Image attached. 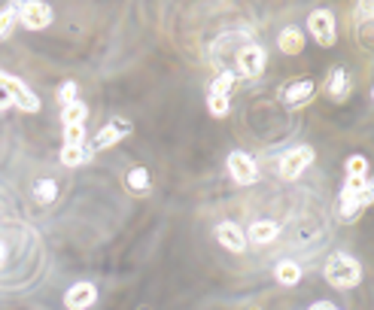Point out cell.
<instances>
[{
	"instance_id": "obj_28",
	"label": "cell",
	"mask_w": 374,
	"mask_h": 310,
	"mask_svg": "<svg viewBox=\"0 0 374 310\" xmlns=\"http://www.w3.org/2000/svg\"><path fill=\"white\" fill-rule=\"evenodd\" d=\"M0 259H4V246H0Z\"/></svg>"
},
{
	"instance_id": "obj_10",
	"label": "cell",
	"mask_w": 374,
	"mask_h": 310,
	"mask_svg": "<svg viewBox=\"0 0 374 310\" xmlns=\"http://www.w3.org/2000/svg\"><path fill=\"white\" fill-rule=\"evenodd\" d=\"M314 91H316V86L310 79H295L292 86H286L280 91V97H283V104L286 107H305L310 97H314Z\"/></svg>"
},
{
	"instance_id": "obj_3",
	"label": "cell",
	"mask_w": 374,
	"mask_h": 310,
	"mask_svg": "<svg viewBox=\"0 0 374 310\" xmlns=\"http://www.w3.org/2000/svg\"><path fill=\"white\" fill-rule=\"evenodd\" d=\"M0 82L6 86L9 97H13V104L18 109H25V113H40V97H36L22 79H15V76H9V73L0 70Z\"/></svg>"
},
{
	"instance_id": "obj_27",
	"label": "cell",
	"mask_w": 374,
	"mask_h": 310,
	"mask_svg": "<svg viewBox=\"0 0 374 310\" xmlns=\"http://www.w3.org/2000/svg\"><path fill=\"white\" fill-rule=\"evenodd\" d=\"M310 310H335L332 304H328V301H316V304L314 307H310Z\"/></svg>"
},
{
	"instance_id": "obj_21",
	"label": "cell",
	"mask_w": 374,
	"mask_h": 310,
	"mask_svg": "<svg viewBox=\"0 0 374 310\" xmlns=\"http://www.w3.org/2000/svg\"><path fill=\"white\" fill-rule=\"evenodd\" d=\"M128 189H131V191H146V189H149V173H146L143 168H131V170H128Z\"/></svg>"
},
{
	"instance_id": "obj_2",
	"label": "cell",
	"mask_w": 374,
	"mask_h": 310,
	"mask_svg": "<svg viewBox=\"0 0 374 310\" xmlns=\"http://www.w3.org/2000/svg\"><path fill=\"white\" fill-rule=\"evenodd\" d=\"M307 31L310 36L323 46V49H332L335 40H338V31H335V15L328 9H314L307 18Z\"/></svg>"
},
{
	"instance_id": "obj_16",
	"label": "cell",
	"mask_w": 374,
	"mask_h": 310,
	"mask_svg": "<svg viewBox=\"0 0 374 310\" xmlns=\"http://www.w3.org/2000/svg\"><path fill=\"white\" fill-rule=\"evenodd\" d=\"M86 159H88L86 146H64V149H61V164H64V168H79Z\"/></svg>"
},
{
	"instance_id": "obj_4",
	"label": "cell",
	"mask_w": 374,
	"mask_h": 310,
	"mask_svg": "<svg viewBox=\"0 0 374 310\" xmlns=\"http://www.w3.org/2000/svg\"><path fill=\"white\" fill-rule=\"evenodd\" d=\"M18 22L31 31H43V27L52 25V6L49 4H36V0H25V4L15 6Z\"/></svg>"
},
{
	"instance_id": "obj_20",
	"label": "cell",
	"mask_w": 374,
	"mask_h": 310,
	"mask_svg": "<svg viewBox=\"0 0 374 310\" xmlns=\"http://www.w3.org/2000/svg\"><path fill=\"white\" fill-rule=\"evenodd\" d=\"M15 22H18V13H15V6H4V9H0V40H6V36L13 34Z\"/></svg>"
},
{
	"instance_id": "obj_25",
	"label": "cell",
	"mask_w": 374,
	"mask_h": 310,
	"mask_svg": "<svg viewBox=\"0 0 374 310\" xmlns=\"http://www.w3.org/2000/svg\"><path fill=\"white\" fill-rule=\"evenodd\" d=\"M58 100H61V107L73 104V100H76V82H64L58 88Z\"/></svg>"
},
{
	"instance_id": "obj_1",
	"label": "cell",
	"mask_w": 374,
	"mask_h": 310,
	"mask_svg": "<svg viewBox=\"0 0 374 310\" xmlns=\"http://www.w3.org/2000/svg\"><path fill=\"white\" fill-rule=\"evenodd\" d=\"M326 280L332 283L335 289H353V286H359V280H362V268L353 255L332 252L326 262Z\"/></svg>"
},
{
	"instance_id": "obj_5",
	"label": "cell",
	"mask_w": 374,
	"mask_h": 310,
	"mask_svg": "<svg viewBox=\"0 0 374 310\" xmlns=\"http://www.w3.org/2000/svg\"><path fill=\"white\" fill-rule=\"evenodd\" d=\"M310 161H314V149H310V146H295L292 152L283 155V161H280V177H283V180H298L301 173L307 170Z\"/></svg>"
},
{
	"instance_id": "obj_9",
	"label": "cell",
	"mask_w": 374,
	"mask_h": 310,
	"mask_svg": "<svg viewBox=\"0 0 374 310\" xmlns=\"http://www.w3.org/2000/svg\"><path fill=\"white\" fill-rule=\"evenodd\" d=\"M131 134V125L125 122V119H113L109 125H104L95 137V149H109V146H116L122 137Z\"/></svg>"
},
{
	"instance_id": "obj_26",
	"label": "cell",
	"mask_w": 374,
	"mask_h": 310,
	"mask_svg": "<svg viewBox=\"0 0 374 310\" xmlns=\"http://www.w3.org/2000/svg\"><path fill=\"white\" fill-rule=\"evenodd\" d=\"M13 107V97H9V91H6V86L0 82V109H9Z\"/></svg>"
},
{
	"instance_id": "obj_13",
	"label": "cell",
	"mask_w": 374,
	"mask_h": 310,
	"mask_svg": "<svg viewBox=\"0 0 374 310\" xmlns=\"http://www.w3.org/2000/svg\"><path fill=\"white\" fill-rule=\"evenodd\" d=\"M277 46L286 55H298L305 49V34H301V27H283V34L277 36Z\"/></svg>"
},
{
	"instance_id": "obj_6",
	"label": "cell",
	"mask_w": 374,
	"mask_h": 310,
	"mask_svg": "<svg viewBox=\"0 0 374 310\" xmlns=\"http://www.w3.org/2000/svg\"><path fill=\"white\" fill-rule=\"evenodd\" d=\"M228 173L237 186H253L259 180V170H255V161L246 152H232L228 155Z\"/></svg>"
},
{
	"instance_id": "obj_24",
	"label": "cell",
	"mask_w": 374,
	"mask_h": 310,
	"mask_svg": "<svg viewBox=\"0 0 374 310\" xmlns=\"http://www.w3.org/2000/svg\"><path fill=\"white\" fill-rule=\"evenodd\" d=\"M86 140V128L82 125H67L64 128V146H82Z\"/></svg>"
},
{
	"instance_id": "obj_17",
	"label": "cell",
	"mask_w": 374,
	"mask_h": 310,
	"mask_svg": "<svg viewBox=\"0 0 374 310\" xmlns=\"http://www.w3.org/2000/svg\"><path fill=\"white\" fill-rule=\"evenodd\" d=\"M34 195L40 204H52V201L58 198V186H55V180H40L34 186Z\"/></svg>"
},
{
	"instance_id": "obj_12",
	"label": "cell",
	"mask_w": 374,
	"mask_h": 310,
	"mask_svg": "<svg viewBox=\"0 0 374 310\" xmlns=\"http://www.w3.org/2000/svg\"><path fill=\"white\" fill-rule=\"evenodd\" d=\"M277 234H280V225H277V222H271V219H262V222H253V225H250V231H246L243 237H250V241H253L255 246H262V243H271Z\"/></svg>"
},
{
	"instance_id": "obj_14",
	"label": "cell",
	"mask_w": 374,
	"mask_h": 310,
	"mask_svg": "<svg viewBox=\"0 0 374 310\" xmlns=\"http://www.w3.org/2000/svg\"><path fill=\"white\" fill-rule=\"evenodd\" d=\"M274 277H277L280 286H295L301 280V268L295 262H277V268H274Z\"/></svg>"
},
{
	"instance_id": "obj_8",
	"label": "cell",
	"mask_w": 374,
	"mask_h": 310,
	"mask_svg": "<svg viewBox=\"0 0 374 310\" xmlns=\"http://www.w3.org/2000/svg\"><path fill=\"white\" fill-rule=\"evenodd\" d=\"M98 301V289L91 283H73V286L64 292V307L67 310H88Z\"/></svg>"
},
{
	"instance_id": "obj_11",
	"label": "cell",
	"mask_w": 374,
	"mask_h": 310,
	"mask_svg": "<svg viewBox=\"0 0 374 310\" xmlns=\"http://www.w3.org/2000/svg\"><path fill=\"white\" fill-rule=\"evenodd\" d=\"M216 241L225 246V250H232V252H243L246 250V237L243 231L237 228L234 222H222L216 228Z\"/></svg>"
},
{
	"instance_id": "obj_15",
	"label": "cell",
	"mask_w": 374,
	"mask_h": 310,
	"mask_svg": "<svg viewBox=\"0 0 374 310\" xmlns=\"http://www.w3.org/2000/svg\"><path fill=\"white\" fill-rule=\"evenodd\" d=\"M86 116H88V107L82 104V100H73V104L61 107V122H64V128H67V125H82V122H86Z\"/></svg>"
},
{
	"instance_id": "obj_22",
	"label": "cell",
	"mask_w": 374,
	"mask_h": 310,
	"mask_svg": "<svg viewBox=\"0 0 374 310\" xmlns=\"http://www.w3.org/2000/svg\"><path fill=\"white\" fill-rule=\"evenodd\" d=\"M207 109H210V116L222 119V116H228V109H232V100H228V97H222V95H210V100H207Z\"/></svg>"
},
{
	"instance_id": "obj_23",
	"label": "cell",
	"mask_w": 374,
	"mask_h": 310,
	"mask_svg": "<svg viewBox=\"0 0 374 310\" xmlns=\"http://www.w3.org/2000/svg\"><path fill=\"white\" fill-rule=\"evenodd\" d=\"M344 168H347V177H365L368 173V161H365V155H350Z\"/></svg>"
},
{
	"instance_id": "obj_19",
	"label": "cell",
	"mask_w": 374,
	"mask_h": 310,
	"mask_svg": "<svg viewBox=\"0 0 374 310\" xmlns=\"http://www.w3.org/2000/svg\"><path fill=\"white\" fill-rule=\"evenodd\" d=\"M232 88H234V73H219V76L210 82V95L228 97V95H232Z\"/></svg>"
},
{
	"instance_id": "obj_18",
	"label": "cell",
	"mask_w": 374,
	"mask_h": 310,
	"mask_svg": "<svg viewBox=\"0 0 374 310\" xmlns=\"http://www.w3.org/2000/svg\"><path fill=\"white\" fill-rule=\"evenodd\" d=\"M326 91H328L332 97H344V95H347V73H344L341 67H338V70L332 73V76H328Z\"/></svg>"
},
{
	"instance_id": "obj_7",
	"label": "cell",
	"mask_w": 374,
	"mask_h": 310,
	"mask_svg": "<svg viewBox=\"0 0 374 310\" xmlns=\"http://www.w3.org/2000/svg\"><path fill=\"white\" fill-rule=\"evenodd\" d=\"M265 64H268V55H265L262 46H246V49L237 52V70L243 76H262Z\"/></svg>"
}]
</instances>
